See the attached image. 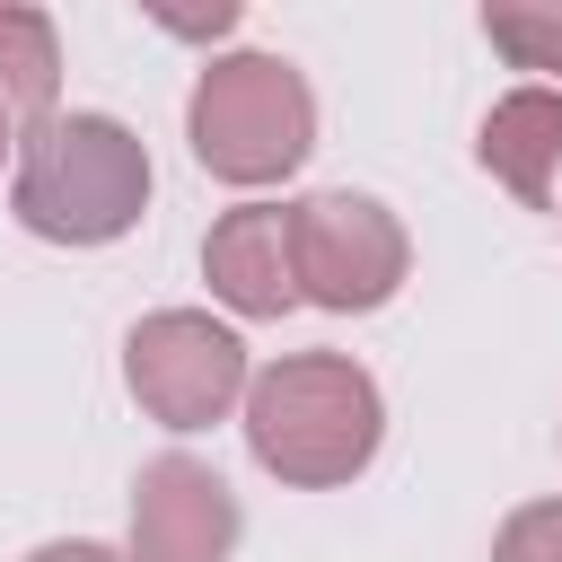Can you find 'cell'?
<instances>
[{
    "label": "cell",
    "mask_w": 562,
    "mask_h": 562,
    "mask_svg": "<svg viewBox=\"0 0 562 562\" xmlns=\"http://www.w3.org/2000/svg\"><path fill=\"white\" fill-rule=\"evenodd\" d=\"M53 88H61V44H53V18L44 9H0V105L44 123L53 114Z\"/></svg>",
    "instance_id": "9"
},
{
    "label": "cell",
    "mask_w": 562,
    "mask_h": 562,
    "mask_svg": "<svg viewBox=\"0 0 562 562\" xmlns=\"http://www.w3.org/2000/svg\"><path fill=\"white\" fill-rule=\"evenodd\" d=\"M202 272L211 290L237 307V316H281L299 299V272H290V211L281 202H237L211 246H202Z\"/></svg>",
    "instance_id": "7"
},
{
    "label": "cell",
    "mask_w": 562,
    "mask_h": 562,
    "mask_svg": "<svg viewBox=\"0 0 562 562\" xmlns=\"http://www.w3.org/2000/svg\"><path fill=\"white\" fill-rule=\"evenodd\" d=\"M290 272L316 307H378L404 281V228L369 193H307L290 211Z\"/></svg>",
    "instance_id": "4"
},
{
    "label": "cell",
    "mask_w": 562,
    "mask_h": 562,
    "mask_svg": "<svg viewBox=\"0 0 562 562\" xmlns=\"http://www.w3.org/2000/svg\"><path fill=\"white\" fill-rule=\"evenodd\" d=\"M246 439L281 483H342L378 457V386L342 351H299L246 386Z\"/></svg>",
    "instance_id": "2"
},
{
    "label": "cell",
    "mask_w": 562,
    "mask_h": 562,
    "mask_svg": "<svg viewBox=\"0 0 562 562\" xmlns=\"http://www.w3.org/2000/svg\"><path fill=\"white\" fill-rule=\"evenodd\" d=\"M237 544V501L211 465L158 457L132 492V562H228Z\"/></svg>",
    "instance_id": "6"
},
{
    "label": "cell",
    "mask_w": 562,
    "mask_h": 562,
    "mask_svg": "<svg viewBox=\"0 0 562 562\" xmlns=\"http://www.w3.org/2000/svg\"><path fill=\"white\" fill-rule=\"evenodd\" d=\"M0 158H9V105H0Z\"/></svg>",
    "instance_id": "14"
},
{
    "label": "cell",
    "mask_w": 562,
    "mask_h": 562,
    "mask_svg": "<svg viewBox=\"0 0 562 562\" xmlns=\"http://www.w3.org/2000/svg\"><path fill=\"white\" fill-rule=\"evenodd\" d=\"M492 562H562V501H536V509H518V518L501 527Z\"/></svg>",
    "instance_id": "11"
},
{
    "label": "cell",
    "mask_w": 562,
    "mask_h": 562,
    "mask_svg": "<svg viewBox=\"0 0 562 562\" xmlns=\"http://www.w3.org/2000/svg\"><path fill=\"white\" fill-rule=\"evenodd\" d=\"M132 395L167 422V430H202V422H220L237 395H246V342L228 334V325H211V316H193V307H167V316H149L140 334H132Z\"/></svg>",
    "instance_id": "5"
},
{
    "label": "cell",
    "mask_w": 562,
    "mask_h": 562,
    "mask_svg": "<svg viewBox=\"0 0 562 562\" xmlns=\"http://www.w3.org/2000/svg\"><path fill=\"white\" fill-rule=\"evenodd\" d=\"M35 562H114V553H105V544H44Z\"/></svg>",
    "instance_id": "13"
},
{
    "label": "cell",
    "mask_w": 562,
    "mask_h": 562,
    "mask_svg": "<svg viewBox=\"0 0 562 562\" xmlns=\"http://www.w3.org/2000/svg\"><path fill=\"white\" fill-rule=\"evenodd\" d=\"M483 35L518 70H562V9H483Z\"/></svg>",
    "instance_id": "10"
},
{
    "label": "cell",
    "mask_w": 562,
    "mask_h": 562,
    "mask_svg": "<svg viewBox=\"0 0 562 562\" xmlns=\"http://www.w3.org/2000/svg\"><path fill=\"white\" fill-rule=\"evenodd\" d=\"M483 167H492L518 202L553 211V176H562V88H518V97H501V105L483 114Z\"/></svg>",
    "instance_id": "8"
},
{
    "label": "cell",
    "mask_w": 562,
    "mask_h": 562,
    "mask_svg": "<svg viewBox=\"0 0 562 562\" xmlns=\"http://www.w3.org/2000/svg\"><path fill=\"white\" fill-rule=\"evenodd\" d=\"M18 220L53 246H105L149 202V149L114 114H44L18 132Z\"/></svg>",
    "instance_id": "1"
},
{
    "label": "cell",
    "mask_w": 562,
    "mask_h": 562,
    "mask_svg": "<svg viewBox=\"0 0 562 562\" xmlns=\"http://www.w3.org/2000/svg\"><path fill=\"white\" fill-rule=\"evenodd\" d=\"M316 97L281 53H228L193 88V158L228 184H272L307 158Z\"/></svg>",
    "instance_id": "3"
},
{
    "label": "cell",
    "mask_w": 562,
    "mask_h": 562,
    "mask_svg": "<svg viewBox=\"0 0 562 562\" xmlns=\"http://www.w3.org/2000/svg\"><path fill=\"white\" fill-rule=\"evenodd\" d=\"M158 26H167V35H228V26H237V9H228V0H220L211 18H176V9H158Z\"/></svg>",
    "instance_id": "12"
}]
</instances>
